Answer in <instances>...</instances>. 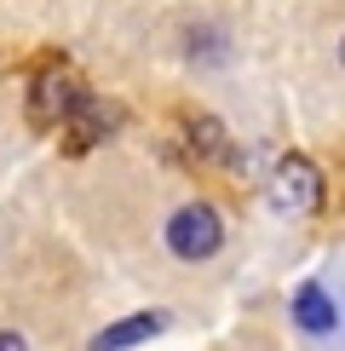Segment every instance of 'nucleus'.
Segmentation results:
<instances>
[{
    "mask_svg": "<svg viewBox=\"0 0 345 351\" xmlns=\"http://www.w3.org/2000/svg\"><path fill=\"white\" fill-rule=\"evenodd\" d=\"M162 328H167V317H162V311H138V317H127V323L104 328V334L92 340V351H127V346L150 340V334H162Z\"/></svg>",
    "mask_w": 345,
    "mask_h": 351,
    "instance_id": "nucleus-4",
    "label": "nucleus"
},
{
    "mask_svg": "<svg viewBox=\"0 0 345 351\" xmlns=\"http://www.w3.org/2000/svg\"><path fill=\"white\" fill-rule=\"evenodd\" d=\"M294 317H299V328H311V334H328V328H340V305L322 294L316 282H305L294 294Z\"/></svg>",
    "mask_w": 345,
    "mask_h": 351,
    "instance_id": "nucleus-5",
    "label": "nucleus"
},
{
    "mask_svg": "<svg viewBox=\"0 0 345 351\" xmlns=\"http://www.w3.org/2000/svg\"><path fill=\"white\" fill-rule=\"evenodd\" d=\"M219 242H225V225H219V213H213L207 202L179 208L172 225H167V247L179 259H207V254H219Z\"/></svg>",
    "mask_w": 345,
    "mask_h": 351,
    "instance_id": "nucleus-1",
    "label": "nucleus"
},
{
    "mask_svg": "<svg viewBox=\"0 0 345 351\" xmlns=\"http://www.w3.org/2000/svg\"><path fill=\"white\" fill-rule=\"evenodd\" d=\"M270 202L288 213H311L316 202H322V179H316V167L305 162V156H288V162L277 167V179H270Z\"/></svg>",
    "mask_w": 345,
    "mask_h": 351,
    "instance_id": "nucleus-2",
    "label": "nucleus"
},
{
    "mask_svg": "<svg viewBox=\"0 0 345 351\" xmlns=\"http://www.w3.org/2000/svg\"><path fill=\"white\" fill-rule=\"evenodd\" d=\"M0 351H29V346H23V334H0Z\"/></svg>",
    "mask_w": 345,
    "mask_h": 351,
    "instance_id": "nucleus-7",
    "label": "nucleus"
},
{
    "mask_svg": "<svg viewBox=\"0 0 345 351\" xmlns=\"http://www.w3.org/2000/svg\"><path fill=\"white\" fill-rule=\"evenodd\" d=\"M75 104H81V86L69 81L64 69H47V75L35 81V121L40 127H64Z\"/></svg>",
    "mask_w": 345,
    "mask_h": 351,
    "instance_id": "nucleus-3",
    "label": "nucleus"
},
{
    "mask_svg": "<svg viewBox=\"0 0 345 351\" xmlns=\"http://www.w3.org/2000/svg\"><path fill=\"white\" fill-rule=\"evenodd\" d=\"M190 144L207 156V162H230V144H225V133H219V121H207V115L190 121Z\"/></svg>",
    "mask_w": 345,
    "mask_h": 351,
    "instance_id": "nucleus-6",
    "label": "nucleus"
}]
</instances>
